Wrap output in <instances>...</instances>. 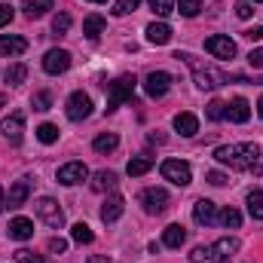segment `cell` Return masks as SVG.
<instances>
[{
  "label": "cell",
  "mask_w": 263,
  "mask_h": 263,
  "mask_svg": "<svg viewBox=\"0 0 263 263\" xmlns=\"http://www.w3.org/2000/svg\"><path fill=\"white\" fill-rule=\"evenodd\" d=\"M214 159L217 162H223V165H230V168H242V172H248V168H257V162H260V147L257 144H227V147H217L214 150Z\"/></svg>",
  "instance_id": "obj_1"
},
{
  "label": "cell",
  "mask_w": 263,
  "mask_h": 263,
  "mask_svg": "<svg viewBox=\"0 0 263 263\" xmlns=\"http://www.w3.org/2000/svg\"><path fill=\"white\" fill-rule=\"evenodd\" d=\"M175 59H178V62H187V65L193 67V80H196L199 89H220L223 83H230V77H227L223 70H217L214 65H202V62H196L190 52H178Z\"/></svg>",
  "instance_id": "obj_2"
},
{
  "label": "cell",
  "mask_w": 263,
  "mask_h": 263,
  "mask_svg": "<svg viewBox=\"0 0 263 263\" xmlns=\"http://www.w3.org/2000/svg\"><path fill=\"white\" fill-rule=\"evenodd\" d=\"M37 217L46 223V227H52V230H59V227H65V211L59 208V202L55 199H49V196H43V199H37Z\"/></svg>",
  "instance_id": "obj_3"
},
{
  "label": "cell",
  "mask_w": 263,
  "mask_h": 263,
  "mask_svg": "<svg viewBox=\"0 0 263 263\" xmlns=\"http://www.w3.org/2000/svg\"><path fill=\"white\" fill-rule=\"evenodd\" d=\"M159 172H162L165 181H172V184H178V187H187V184L193 181V172H190V165H187L184 159H165Z\"/></svg>",
  "instance_id": "obj_4"
},
{
  "label": "cell",
  "mask_w": 263,
  "mask_h": 263,
  "mask_svg": "<svg viewBox=\"0 0 263 263\" xmlns=\"http://www.w3.org/2000/svg\"><path fill=\"white\" fill-rule=\"evenodd\" d=\"M135 77H120V80H114L110 83V95H107V110H117L123 101H129L132 92H135Z\"/></svg>",
  "instance_id": "obj_5"
},
{
  "label": "cell",
  "mask_w": 263,
  "mask_h": 263,
  "mask_svg": "<svg viewBox=\"0 0 263 263\" xmlns=\"http://www.w3.org/2000/svg\"><path fill=\"white\" fill-rule=\"evenodd\" d=\"M65 110H67V120H73V123H83V120L92 114V98H89L86 92H73V95L67 98Z\"/></svg>",
  "instance_id": "obj_6"
},
{
  "label": "cell",
  "mask_w": 263,
  "mask_h": 263,
  "mask_svg": "<svg viewBox=\"0 0 263 263\" xmlns=\"http://www.w3.org/2000/svg\"><path fill=\"white\" fill-rule=\"evenodd\" d=\"M138 199H141V205H144L147 214H162L165 205H168V193L162 187H147V190H141Z\"/></svg>",
  "instance_id": "obj_7"
},
{
  "label": "cell",
  "mask_w": 263,
  "mask_h": 263,
  "mask_svg": "<svg viewBox=\"0 0 263 263\" xmlns=\"http://www.w3.org/2000/svg\"><path fill=\"white\" fill-rule=\"evenodd\" d=\"M205 49H208V55H214V59H236V43L230 40V37H223V34H214V37H208L205 40Z\"/></svg>",
  "instance_id": "obj_8"
},
{
  "label": "cell",
  "mask_w": 263,
  "mask_h": 263,
  "mask_svg": "<svg viewBox=\"0 0 263 263\" xmlns=\"http://www.w3.org/2000/svg\"><path fill=\"white\" fill-rule=\"evenodd\" d=\"M168 89H172V77H168L165 70H153V73H147V80H144V92H147L150 98H162Z\"/></svg>",
  "instance_id": "obj_9"
},
{
  "label": "cell",
  "mask_w": 263,
  "mask_h": 263,
  "mask_svg": "<svg viewBox=\"0 0 263 263\" xmlns=\"http://www.w3.org/2000/svg\"><path fill=\"white\" fill-rule=\"evenodd\" d=\"M59 184H65V187H73V184H83L86 178H89V168L83 165V162H67L59 168Z\"/></svg>",
  "instance_id": "obj_10"
},
{
  "label": "cell",
  "mask_w": 263,
  "mask_h": 263,
  "mask_svg": "<svg viewBox=\"0 0 263 263\" xmlns=\"http://www.w3.org/2000/svg\"><path fill=\"white\" fill-rule=\"evenodd\" d=\"M67 67H70V52L67 49H49L46 55H43V70L46 73H65Z\"/></svg>",
  "instance_id": "obj_11"
},
{
  "label": "cell",
  "mask_w": 263,
  "mask_h": 263,
  "mask_svg": "<svg viewBox=\"0 0 263 263\" xmlns=\"http://www.w3.org/2000/svg\"><path fill=\"white\" fill-rule=\"evenodd\" d=\"M0 132H3V138H6L9 144H22V135H25V117H22V114H9V117L3 120Z\"/></svg>",
  "instance_id": "obj_12"
},
{
  "label": "cell",
  "mask_w": 263,
  "mask_h": 263,
  "mask_svg": "<svg viewBox=\"0 0 263 263\" xmlns=\"http://www.w3.org/2000/svg\"><path fill=\"white\" fill-rule=\"evenodd\" d=\"M193 220H196L199 227H211L217 220V205L211 199H199L196 205H193Z\"/></svg>",
  "instance_id": "obj_13"
},
{
  "label": "cell",
  "mask_w": 263,
  "mask_h": 263,
  "mask_svg": "<svg viewBox=\"0 0 263 263\" xmlns=\"http://www.w3.org/2000/svg\"><path fill=\"white\" fill-rule=\"evenodd\" d=\"M123 208H126L123 196H120V193H110V196L104 199V205H101V220H104V223H114V220H120Z\"/></svg>",
  "instance_id": "obj_14"
},
{
  "label": "cell",
  "mask_w": 263,
  "mask_h": 263,
  "mask_svg": "<svg viewBox=\"0 0 263 263\" xmlns=\"http://www.w3.org/2000/svg\"><path fill=\"white\" fill-rule=\"evenodd\" d=\"M248 117H251V104L245 98H233L227 104V120L230 123H248Z\"/></svg>",
  "instance_id": "obj_15"
},
{
  "label": "cell",
  "mask_w": 263,
  "mask_h": 263,
  "mask_svg": "<svg viewBox=\"0 0 263 263\" xmlns=\"http://www.w3.org/2000/svg\"><path fill=\"white\" fill-rule=\"evenodd\" d=\"M34 236V220H28V217H15V220H9V239H15V242H28Z\"/></svg>",
  "instance_id": "obj_16"
},
{
  "label": "cell",
  "mask_w": 263,
  "mask_h": 263,
  "mask_svg": "<svg viewBox=\"0 0 263 263\" xmlns=\"http://www.w3.org/2000/svg\"><path fill=\"white\" fill-rule=\"evenodd\" d=\"M28 49V40L25 37H15V34H3L0 37V55H9V59H15V55H22Z\"/></svg>",
  "instance_id": "obj_17"
},
{
  "label": "cell",
  "mask_w": 263,
  "mask_h": 263,
  "mask_svg": "<svg viewBox=\"0 0 263 263\" xmlns=\"http://www.w3.org/2000/svg\"><path fill=\"white\" fill-rule=\"evenodd\" d=\"M147 40H150L153 46H165V43L172 40V28H168L165 22H150V25H147Z\"/></svg>",
  "instance_id": "obj_18"
},
{
  "label": "cell",
  "mask_w": 263,
  "mask_h": 263,
  "mask_svg": "<svg viewBox=\"0 0 263 263\" xmlns=\"http://www.w3.org/2000/svg\"><path fill=\"white\" fill-rule=\"evenodd\" d=\"M28 193H31V181L28 178H18L12 187H9V196H6V205L9 208H18L25 199H28Z\"/></svg>",
  "instance_id": "obj_19"
},
{
  "label": "cell",
  "mask_w": 263,
  "mask_h": 263,
  "mask_svg": "<svg viewBox=\"0 0 263 263\" xmlns=\"http://www.w3.org/2000/svg\"><path fill=\"white\" fill-rule=\"evenodd\" d=\"M184 242H187V230H184L181 223L165 227V233H162V245H165V248H181Z\"/></svg>",
  "instance_id": "obj_20"
},
{
  "label": "cell",
  "mask_w": 263,
  "mask_h": 263,
  "mask_svg": "<svg viewBox=\"0 0 263 263\" xmlns=\"http://www.w3.org/2000/svg\"><path fill=\"white\" fill-rule=\"evenodd\" d=\"M104 28H107V22H104L101 15H86V18H83V34H86L89 40H98V37L104 34Z\"/></svg>",
  "instance_id": "obj_21"
},
{
  "label": "cell",
  "mask_w": 263,
  "mask_h": 263,
  "mask_svg": "<svg viewBox=\"0 0 263 263\" xmlns=\"http://www.w3.org/2000/svg\"><path fill=\"white\" fill-rule=\"evenodd\" d=\"M114 187H117V175H114V172L104 168V172H95V175H92V190H95V193H107V190H114Z\"/></svg>",
  "instance_id": "obj_22"
},
{
  "label": "cell",
  "mask_w": 263,
  "mask_h": 263,
  "mask_svg": "<svg viewBox=\"0 0 263 263\" xmlns=\"http://www.w3.org/2000/svg\"><path fill=\"white\" fill-rule=\"evenodd\" d=\"M175 129L181 132L184 138H193L199 132V120L193 114H178V117H175Z\"/></svg>",
  "instance_id": "obj_23"
},
{
  "label": "cell",
  "mask_w": 263,
  "mask_h": 263,
  "mask_svg": "<svg viewBox=\"0 0 263 263\" xmlns=\"http://www.w3.org/2000/svg\"><path fill=\"white\" fill-rule=\"evenodd\" d=\"M211 248H214L217 257H227V260H230V257L239 251V239H236V236H223V239H217Z\"/></svg>",
  "instance_id": "obj_24"
},
{
  "label": "cell",
  "mask_w": 263,
  "mask_h": 263,
  "mask_svg": "<svg viewBox=\"0 0 263 263\" xmlns=\"http://www.w3.org/2000/svg\"><path fill=\"white\" fill-rule=\"evenodd\" d=\"M52 6H55L52 0H25V3H22V9H25L31 18H40V15H46Z\"/></svg>",
  "instance_id": "obj_25"
},
{
  "label": "cell",
  "mask_w": 263,
  "mask_h": 263,
  "mask_svg": "<svg viewBox=\"0 0 263 263\" xmlns=\"http://www.w3.org/2000/svg\"><path fill=\"white\" fill-rule=\"evenodd\" d=\"M153 168V159L150 156H135V159H129V165H126V172H129L132 178H141V175H147Z\"/></svg>",
  "instance_id": "obj_26"
},
{
  "label": "cell",
  "mask_w": 263,
  "mask_h": 263,
  "mask_svg": "<svg viewBox=\"0 0 263 263\" xmlns=\"http://www.w3.org/2000/svg\"><path fill=\"white\" fill-rule=\"evenodd\" d=\"M92 147H95L98 153H110V150H117V147H120V138H117L114 132H104V135H98V138L92 141Z\"/></svg>",
  "instance_id": "obj_27"
},
{
  "label": "cell",
  "mask_w": 263,
  "mask_h": 263,
  "mask_svg": "<svg viewBox=\"0 0 263 263\" xmlns=\"http://www.w3.org/2000/svg\"><path fill=\"white\" fill-rule=\"evenodd\" d=\"M217 223H223L227 230H239V223H242V214H239L236 208H223V211H217Z\"/></svg>",
  "instance_id": "obj_28"
},
{
  "label": "cell",
  "mask_w": 263,
  "mask_h": 263,
  "mask_svg": "<svg viewBox=\"0 0 263 263\" xmlns=\"http://www.w3.org/2000/svg\"><path fill=\"white\" fill-rule=\"evenodd\" d=\"M248 214L254 220H263V190H251L248 193Z\"/></svg>",
  "instance_id": "obj_29"
},
{
  "label": "cell",
  "mask_w": 263,
  "mask_h": 263,
  "mask_svg": "<svg viewBox=\"0 0 263 263\" xmlns=\"http://www.w3.org/2000/svg\"><path fill=\"white\" fill-rule=\"evenodd\" d=\"M175 12H181V15L193 18V15L202 12V0H175Z\"/></svg>",
  "instance_id": "obj_30"
},
{
  "label": "cell",
  "mask_w": 263,
  "mask_h": 263,
  "mask_svg": "<svg viewBox=\"0 0 263 263\" xmlns=\"http://www.w3.org/2000/svg\"><path fill=\"white\" fill-rule=\"evenodd\" d=\"M25 77H28V67L25 65H12L9 70H6V83H9V86H22Z\"/></svg>",
  "instance_id": "obj_31"
},
{
  "label": "cell",
  "mask_w": 263,
  "mask_h": 263,
  "mask_svg": "<svg viewBox=\"0 0 263 263\" xmlns=\"http://www.w3.org/2000/svg\"><path fill=\"white\" fill-rule=\"evenodd\" d=\"M70 239H73V242H80V245H89L95 236H92V230H89L86 223H77V227L70 230Z\"/></svg>",
  "instance_id": "obj_32"
},
{
  "label": "cell",
  "mask_w": 263,
  "mask_h": 263,
  "mask_svg": "<svg viewBox=\"0 0 263 263\" xmlns=\"http://www.w3.org/2000/svg\"><path fill=\"white\" fill-rule=\"evenodd\" d=\"M147 3H150V9H153L159 18H165V15L175 12V0H147Z\"/></svg>",
  "instance_id": "obj_33"
},
{
  "label": "cell",
  "mask_w": 263,
  "mask_h": 263,
  "mask_svg": "<svg viewBox=\"0 0 263 263\" xmlns=\"http://www.w3.org/2000/svg\"><path fill=\"white\" fill-rule=\"evenodd\" d=\"M208 120H211V123L227 120V101H211V104H208Z\"/></svg>",
  "instance_id": "obj_34"
},
{
  "label": "cell",
  "mask_w": 263,
  "mask_h": 263,
  "mask_svg": "<svg viewBox=\"0 0 263 263\" xmlns=\"http://www.w3.org/2000/svg\"><path fill=\"white\" fill-rule=\"evenodd\" d=\"M37 138H40L43 144H55V141H59V129H55L52 123H43V126L37 129Z\"/></svg>",
  "instance_id": "obj_35"
},
{
  "label": "cell",
  "mask_w": 263,
  "mask_h": 263,
  "mask_svg": "<svg viewBox=\"0 0 263 263\" xmlns=\"http://www.w3.org/2000/svg\"><path fill=\"white\" fill-rule=\"evenodd\" d=\"M15 263H46V260H43V254H34L28 248H18L15 251Z\"/></svg>",
  "instance_id": "obj_36"
},
{
  "label": "cell",
  "mask_w": 263,
  "mask_h": 263,
  "mask_svg": "<svg viewBox=\"0 0 263 263\" xmlns=\"http://www.w3.org/2000/svg\"><path fill=\"white\" fill-rule=\"evenodd\" d=\"M31 104H34V110H49V107H52V95H49V92H37V95L31 98Z\"/></svg>",
  "instance_id": "obj_37"
},
{
  "label": "cell",
  "mask_w": 263,
  "mask_h": 263,
  "mask_svg": "<svg viewBox=\"0 0 263 263\" xmlns=\"http://www.w3.org/2000/svg\"><path fill=\"white\" fill-rule=\"evenodd\" d=\"M52 31H55V34H67V31H70V15H67V12H59V15L52 18Z\"/></svg>",
  "instance_id": "obj_38"
},
{
  "label": "cell",
  "mask_w": 263,
  "mask_h": 263,
  "mask_svg": "<svg viewBox=\"0 0 263 263\" xmlns=\"http://www.w3.org/2000/svg\"><path fill=\"white\" fill-rule=\"evenodd\" d=\"M138 3H141V0H117L114 12H117V15H129V12H135V9H138Z\"/></svg>",
  "instance_id": "obj_39"
},
{
  "label": "cell",
  "mask_w": 263,
  "mask_h": 263,
  "mask_svg": "<svg viewBox=\"0 0 263 263\" xmlns=\"http://www.w3.org/2000/svg\"><path fill=\"white\" fill-rule=\"evenodd\" d=\"M205 181H208L211 187H223V184H227L230 178H227L223 172H205Z\"/></svg>",
  "instance_id": "obj_40"
},
{
  "label": "cell",
  "mask_w": 263,
  "mask_h": 263,
  "mask_svg": "<svg viewBox=\"0 0 263 263\" xmlns=\"http://www.w3.org/2000/svg\"><path fill=\"white\" fill-rule=\"evenodd\" d=\"M236 12H239V18H248V15L254 12V9H251V0H239V3H236Z\"/></svg>",
  "instance_id": "obj_41"
},
{
  "label": "cell",
  "mask_w": 263,
  "mask_h": 263,
  "mask_svg": "<svg viewBox=\"0 0 263 263\" xmlns=\"http://www.w3.org/2000/svg\"><path fill=\"white\" fill-rule=\"evenodd\" d=\"M9 22H12V6L9 3H0V28L9 25Z\"/></svg>",
  "instance_id": "obj_42"
},
{
  "label": "cell",
  "mask_w": 263,
  "mask_h": 263,
  "mask_svg": "<svg viewBox=\"0 0 263 263\" xmlns=\"http://www.w3.org/2000/svg\"><path fill=\"white\" fill-rule=\"evenodd\" d=\"M49 251H52V254H65L67 242H65V239H49Z\"/></svg>",
  "instance_id": "obj_43"
},
{
  "label": "cell",
  "mask_w": 263,
  "mask_h": 263,
  "mask_svg": "<svg viewBox=\"0 0 263 263\" xmlns=\"http://www.w3.org/2000/svg\"><path fill=\"white\" fill-rule=\"evenodd\" d=\"M248 65H251V67H263V49H251Z\"/></svg>",
  "instance_id": "obj_44"
},
{
  "label": "cell",
  "mask_w": 263,
  "mask_h": 263,
  "mask_svg": "<svg viewBox=\"0 0 263 263\" xmlns=\"http://www.w3.org/2000/svg\"><path fill=\"white\" fill-rule=\"evenodd\" d=\"M245 37H248V40H260V37H263V25L251 28V31H245Z\"/></svg>",
  "instance_id": "obj_45"
},
{
  "label": "cell",
  "mask_w": 263,
  "mask_h": 263,
  "mask_svg": "<svg viewBox=\"0 0 263 263\" xmlns=\"http://www.w3.org/2000/svg\"><path fill=\"white\" fill-rule=\"evenodd\" d=\"M89 263H110V257H98L95 254V257H89Z\"/></svg>",
  "instance_id": "obj_46"
},
{
  "label": "cell",
  "mask_w": 263,
  "mask_h": 263,
  "mask_svg": "<svg viewBox=\"0 0 263 263\" xmlns=\"http://www.w3.org/2000/svg\"><path fill=\"white\" fill-rule=\"evenodd\" d=\"M257 114H260V120H263V95H260V101H257Z\"/></svg>",
  "instance_id": "obj_47"
},
{
  "label": "cell",
  "mask_w": 263,
  "mask_h": 263,
  "mask_svg": "<svg viewBox=\"0 0 263 263\" xmlns=\"http://www.w3.org/2000/svg\"><path fill=\"white\" fill-rule=\"evenodd\" d=\"M6 208V196H3V190H0V211Z\"/></svg>",
  "instance_id": "obj_48"
},
{
  "label": "cell",
  "mask_w": 263,
  "mask_h": 263,
  "mask_svg": "<svg viewBox=\"0 0 263 263\" xmlns=\"http://www.w3.org/2000/svg\"><path fill=\"white\" fill-rule=\"evenodd\" d=\"M92 3H107V0H92Z\"/></svg>",
  "instance_id": "obj_49"
},
{
  "label": "cell",
  "mask_w": 263,
  "mask_h": 263,
  "mask_svg": "<svg viewBox=\"0 0 263 263\" xmlns=\"http://www.w3.org/2000/svg\"><path fill=\"white\" fill-rule=\"evenodd\" d=\"M0 107H3V95H0Z\"/></svg>",
  "instance_id": "obj_50"
},
{
  "label": "cell",
  "mask_w": 263,
  "mask_h": 263,
  "mask_svg": "<svg viewBox=\"0 0 263 263\" xmlns=\"http://www.w3.org/2000/svg\"><path fill=\"white\" fill-rule=\"evenodd\" d=\"M254 3H263V0H254Z\"/></svg>",
  "instance_id": "obj_51"
}]
</instances>
